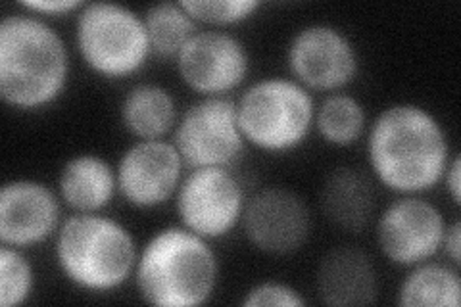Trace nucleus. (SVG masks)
Listing matches in <instances>:
<instances>
[{"label": "nucleus", "mask_w": 461, "mask_h": 307, "mask_svg": "<svg viewBox=\"0 0 461 307\" xmlns=\"http://www.w3.org/2000/svg\"><path fill=\"white\" fill-rule=\"evenodd\" d=\"M118 193L115 167L96 154L69 158L58 177V194L76 213H100Z\"/></svg>", "instance_id": "dca6fc26"}, {"label": "nucleus", "mask_w": 461, "mask_h": 307, "mask_svg": "<svg viewBox=\"0 0 461 307\" xmlns=\"http://www.w3.org/2000/svg\"><path fill=\"white\" fill-rule=\"evenodd\" d=\"M69 81L62 35L35 14H10L0 23V98L18 112H37L60 98Z\"/></svg>", "instance_id": "f03ea898"}, {"label": "nucleus", "mask_w": 461, "mask_h": 307, "mask_svg": "<svg viewBox=\"0 0 461 307\" xmlns=\"http://www.w3.org/2000/svg\"><path fill=\"white\" fill-rule=\"evenodd\" d=\"M22 8L29 14H35L39 18H52L79 12L83 3H79V0H23Z\"/></svg>", "instance_id": "393cba45"}, {"label": "nucleus", "mask_w": 461, "mask_h": 307, "mask_svg": "<svg viewBox=\"0 0 461 307\" xmlns=\"http://www.w3.org/2000/svg\"><path fill=\"white\" fill-rule=\"evenodd\" d=\"M247 208L242 183L229 167H200L185 175L176 193L179 223L206 240L233 232Z\"/></svg>", "instance_id": "6e6552de"}, {"label": "nucleus", "mask_w": 461, "mask_h": 307, "mask_svg": "<svg viewBox=\"0 0 461 307\" xmlns=\"http://www.w3.org/2000/svg\"><path fill=\"white\" fill-rule=\"evenodd\" d=\"M442 181L446 183V188H448V194H450L452 202L456 203V206H459L461 203V159H459V156H452L448 167H446Z\"/></svg>", "instance_id": "bb28decb"}, {"label": "nucleus", "mask_w": 461, "mask_h": 307, "mask_svg": "<svg viewBox=\"0 0 461 307\" xmlns=\"http://www.w3.org/2000/svg\"><path fill=\"white\" fill-rule=\"evenodd\" d=\"M446 227L442 212L430 200L400 196L377 217L375 240L388 261L410 269L440 252Z\"/></svg>", "instance_id": "9d476101"}, {"label": "nucleus", "mask_w": 461, "mask_h": 307, "mask_svg": "<svg viewBox=\"0 0 461 307\" xmlns=\"http://www.w3.org/2000/svg\"><path fill=\"white\" fill-rule=\"evenodd\" d=\"M294 81L308 91L333 93L350 85L359 73V54L342 29L310 23L294 33L286 49Z\"/></svg>", "instance_id": "1a4fd4ad"}, {"label": "nucleus", "mask_w": 461, "mask_h": 307, "mask_svg": "<svg viewBox=\"0 0 461 307\" xmlns=\"http://www.w3.org/2000/svg\"><path fill=\"white\" fill-rule=\"evenodd\" d=\"M237 120L247 144L267 154H286L308 140L315 102L294 79L264 77L237 100Z\"/></svg>", "instance_id": "39448f33"}, {"label": "nucleus", "mask_w": 461, "mask_h": 307, "mask_svg": "<svg viewBox=\"0 0 461 307\" xmlns=\"http://www.w3.org/2000/svg\"><path fill=\"white\" fill-rule=\"evenodd\" d=\"M122 125L137 140H158L177 125V104L166 86L139 83L122 100Z\"/></svg>", "instance_id": "a211bd4d"}, {"label": "nucleus", "mask_w": 461, "mask_h": 307, "mask_svg": "<svg viewBox=\"0 0 461 307\" xmlns=\"http://www.w3.org/2000/svg\"><path fill=\"white\" fill-rule=\"evenodd\" d=\"M315 290L325 305H371L379 300V275L362 248L344 244L320 259Z\"/></svg>", "instance_id": "2eb2a0df"}, {"label": "nucleus", "mask_w": 461, "mask_h": 307, "mask_svg": "<svg viewBox=\"0 0 461 307\" xmlns=\"http://www.w3.org/2000/svg\"><path fill=\"white\" fill-rule=\"evenodd\" d=\"M442 248L446 250L448 259L454 263V267L459 269V266H461V223L457 221V219L452 225L446 227Z\"/></svg>", "instance_id": "a878e982"}, {"label": "nucleus", "mask_w": 461, "mask_h": 307, "mask_svg": "<svg viewBox=\"0 0 461 307\" xmlns=\"http://www.w3.org/2000/svg\"><path fill=\"white\" fill-rule=\"evenodd\" d=\"M135 283L140 298L156 307H196L212 300L220 259L210 240L183 225L152 235L139 252Z\"/></svg>", "instance_id": "7ed1b4c3"}, {"label": "nucleus", "mask_w": 461, "mask_h": 307, "mask_svg": "<svg viewBox=\"0 0 461 307\" xmlns=\"http://www.w3.org/2000/svg\"><path fill=\"white\" fill-rule=\"evenodd\" d=\"M452 159L450 140L435 113L411 102L384 108L367 135L373 177L400 196L435 188Z\"/></svg>", "instance_id": "f257e3e1"}, {"label": "nucleus", "mask_w": 461, "mask_h": 307, "mask_svg": "<svg viewBox=\"0 0 461 307\" xmlns=\"http://www.w3.org/2000/svg\"><path fill=\"white\" fill-rule=\"evenodd\" d=\"M173 146L185 167H230L247 150L237 102L227 96H206L185 110L173 129Z\"/></svg>", "instance_id": "0eeeda50"}, {"label": "nucleus", "mask_w": 461, "mask_h": 307, "mask_svg": "<svg viewBox=\"0 0 461 307\" xmlns=\"http://www.w3.org/2000/svg\"><path fill=\"white\" fill-rule=\"evenodd\" d=\"M398 288L403 307H457L461 303V279L457 267L423 261L410 267Z\"/></svg>", "instance_id": "6ab92c4d"}, {"label": "nucleus", "mask_w": 461, "mask_h": 307, "mask_svg": "<svg viewBox=\"0 0 461 307\" xmlns=\"http://www.w3.org/2000/svg\"><path fill=\"white\" fill-rule=\"evenodd\" d=\"M60 225V198L45 183H5L0 190V242L27 250L56 235Z\"/></svg>", "instance_id": "4468645a"}, {"label": "nucleus", "mask_w": 461, "mask_h": 307, "mask_svg": "<svg viewBox=\"0 0 461 307\" xmlns=\"http://www.w3.org/2000/svg\"><path fill=\"white\" fill-rule=\"evenodd\" d=\"M76 47L95 76L127 79L149 64L152 49L142 16L118 3H89L77 12Z\"/></svg>", "instance_id": "423d86ee"}, {"label": "nucleus", "mask_w": 461, "mask_h": 307, "mask_svg": "<svg viewBox=\"0 0 461 307\" xmlns=\"http://www.w3.org/2000/svg\"><path fill=\"white\" fill-rule=\"evenodd\" d=\"M196 23L237 25L250 20L262 8L258 0H181Z\"/></svg>", "instance_id": "5701e85b"}, {"label": "nucleus", "mask_w": 461, "mask_h": 307, "mask_svg": "<svg viewBox=\"0 0 461 307\" xmlns=\"http://www.w3.org/2000/svg\"><path fill=\"white\" fill-rule=\"evenodd\" d=\"M313 127L330 146H352L366 133V108L356 96L344 93L329 95L320 108H315Z\"/></svg>", "instance_id": "aec40b11"}, {"label": "nucleus", "mask_w": 461, "mask_h": 307, "mask_svg": "<svg viewBox=\"0 0 461 307\" xmlns=\"http://www.w3.org/2000/svg\"><path fill=\"white\" fill-rule=\"evenodd\" d=\"M240 225L256 250L291 256L302 250L312 235V212L293 190L264 188L247 202Z\"/></svg>", "instance_id": "9b49d317"}, {"label": "nucleus", "mask_w": 461, "mask_h": 307, "mask_svg": "<svg viewBox=\"0 0 461 307\" xmlns=\"http://www.w3.org/2000/svg\"><path fill=\"white\" fill-rule=\"evenodd\" d=\"M35 269L20 248H0V305L18 307L33 294Z\"/></svg>", "instance_id": "4be33fe9"}, {"label": "nucleus", "mask_w": 461, "mask_h": 307, "mask_svg": "<svg viewBox=\"0 0 461 307\" xmlns=\"http://www.w3.org/2000/svg\"><path fill=\"white\" fill-rule=\"evenodd\" d=\"M181 81L202 98L227 96L249 77L250 56L235 35L196 32L176 58Z\"/></svg>", "instance_id": "f8f14e48"}, {"label": "nucleus", "mask_w": 461, "mask_h": 307, "mask_svg": "<svg viewBox=\"0 0 461 307\" xmlns=\"http://www.w3.org/2000/svg\"><path fill=\"white\" fill-rule=\"evenodd\" d=\"M185 162L173 142L137 140L122 154L115 177L118 193L137 210H154L176 196Z\"/></svg>", "instance_id": "ddd939ff"}, {"label": "nucleus", "mask_w": 461, "mask_h": 307, "mask_svg": "<svg viewBox=\"0 0 461 307\" xmlns=\"http://www.w3.org/2000/svg\"><path fill=\"white\" fill-rule=\"evenodd\" d=\"M150 41L152 56L177 58L183 47L198 32V23L181 3H158L147 10L142 16Z\"/></svg>", "instance_id": "412c9836"}, {"label": "nucleus", "mask_w": 461, "mask_h": 307, "mask_svg": "<svg viewBox=\"0 0 461 307\" xmlns=\"http://www.w3.org/2000/svg\"><path fill=\"white\" fill-rule=\"evenodd\" d=\"M54 257L71 284L108 294L135 275L139 250L123 223L103 213H76L56 232Z\"/></svg>", "instance_id": "20e7f679"}, {"label": "nucleus", "mask_w": 461, "mask_h": 307, "mask_svg": "<svg viewBox=\"0 0 461 307\" xmlns=\"http://www.w3.org/2000/svg\"><path fill=\"white\" fill-rule=\"evenodd\" d=\"M321 212L337 229L362 232L375 213V190L366 173L337 167L321 188Z\"/></svg>", "instance_id": "f3484780"}, {"label": "nucleus", "mask_w": 461, "mask_h": 307, "mask_svg": "<svg viewBox=\"0 0 461 307\" xmlns=\"http://www.w3.org/2000/svg\"><path fill=\"white\" fill-rule=\"evenodd\" d=\"M244 307H264V305H283V307H302L306 305L304 296L300 292L279 281H264L252 286L242 302Z\"/></svg>", "instance_id": "b1692460"}]
</instances>
